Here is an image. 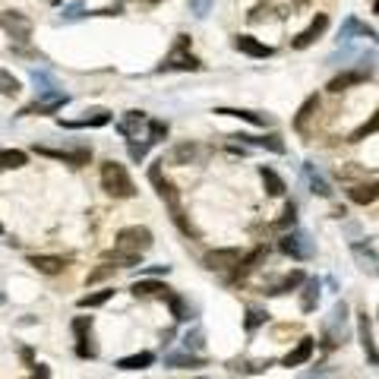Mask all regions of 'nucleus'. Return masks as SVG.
Segmentation results:
<instances>
[{
    "mask_svg": "<svg viewBox=\"0 0 379 379\" xmlns=\"http://www.w3.org/2000/svg\"><path fill=\"white\" fill-rule=\"evenodd\" d=\"M162 164H164V162H155V164L149 168V180H152V186H155V193L162 196V202L168 206V212H171V222L177 224L180 231H184L186 237H200V231H196L193 224H190V218H186V212H184V202H180L177 186H174L171 180L164 177Z\"/></svg>",
    "mask_w": 379,
    "mask_h": 379,
    "instance_id": "1",
    "label": "nucleus"
},
{
    "mask_svg": "<svg viewBox=\"0 0 379 379\" xmlns=\"http://www.w3.org/2000/svg\"><path fill=\"white\" fill-rule=\"evenodd\" d=\"M101 190L108 196H114V200H130V196L136 193V186H133V180H130V174H126V168L117 162L101 164Z\"/></svg>",
    "mask_w": 379,
    "mask_h": 379,
    "instance_id": "2",
    "label": "nucleus"
},
{
    "mask_svg": "<svg viewBox=\"0 0 379 379\" xmlns=\"http://www.w3.org/2000/svg\"><path fill=\"white\" fill-rule=\"evenodd\" d=\"M186 45H190V38L180 35L177 45H174V51L158 64V73H174V70H177V73H200L202 60L193 57V54H186Z\"/></svg>",
    "mask_w": 379,
    "mask_h": 379,
    "instance_id": "3",
    "label": "nucleus"
},
{
    "mask_svg": "<svg viewBox=\"0 0 379 379\" xmlns=\"http://www.w3.org/2000/svg\"><path fill=\"white\" fill-rule=\"evenodd\" d=\"M155 237H152L149 228H142V224H130V228H120L117 237H114V246L124 253H133V256H142V253H149Z\"/></svg>",
    "mask_w": 379,
    "mask_h": 379,
    "instance_id": "4",
    "label": "nucleus"
},
{
    "mask_svg": "<svg viewBox=\"0 0 379 379\" xmlns=\"http://www.w3.org/2000/svg\"><path fill=\"white\" fill-rule=\"evenodd\" d=\"M310 0H262L260 7H253L250 23H262V19H288L298 10H307Z\"/></svg>",
    "mask_w": 379,
    "mask_h": 379,
    "instance_id": "5",
    "label": "nucleus"
},
{
    "mask_svg": "<svg viewBox=\"0 0 379 379\" xmlns=\"http://www.w3.org/2000/svg\"><path fill=\"white\" fill-rule=\"evenodd\" d=\"M67 101H70L67 92H60V89H38V98L32 104H26L23 111H19V117H32V114H54V111H60Z\"/></svg>",
    "mask_w": 379,
    "mask_h": 379,
    "instance_id": "6",
    "label": "nucleus"
},
{
    "mask_svg": "<svg viewBox=\"0 0 379 379\" xmlns=\"http://www.w3.org/2000/svg\"><path fill=\"white\" fill-rule=\"evenodd\" d=\"M0 29L7 32L16 45H26L32 38V19L23 10H3V13H0Z\"/></svg>",
    "mask_w": 379,
    "mask_h": 379,
    "instance_id": "7",
    "label": "nucleus"
},
{
    "mask_svg": "<svg viewBox=\"0 0 379 379\" xmlns=\"http://www.w3.org/2000/svg\"><path fill=\"white\" fill-rule=\"evenodd\" d=\"M73 335H76V357L82 360H95L98 348L92 342V316H76L73 320Z\"/></svg>",
    "mask_w": 379,
    "mask_h": 379,
    "instance_id": "8",
    "label": "nucleus"
},
{
    "mask_svg": "<svg viewBox=\"0 0 379 379\" xmlns=\"http://www.w3.org/2000/svg\"><path fill=\"white\" fill-rule=\"evenodd\" d=\"M278 250L284 253V256H291V260H310L313 256V240L307 237L304 231H291V234H282V240H278Z\"/></svg>",
    "mask_w": 379,
    "mask_h": 379,
    "instance_id": "9",
    "label": "nucleus"
},
{
    "mask_svg": "<svg viewBox=\"0 0 379 379\" xmlns=\"http://www.w3.org/2000/svg\"><path fill=\"white\" fill-rule=\"evenodd\" d=\"M240 260H244V253L237 246H224V250H208L202 256V266L212 269V272H231V269H237Z\"/></svg>",
    "mask_w": 379,
    "mask_h": 379,
    "instance_id": "10",
    "label": "nucleus"
},
{
    "mask_svg": "<svg viewBox=\"0 0 379 379\" xmlns=\"http://www.w3.org/2000/svg\"><path fill=\"white\" fill-rule=\"evenodd\" d=\"M35 155H45V158H54V162H64V164H73V168H82L89 164L92 158V149H48V146H35Z\"/></svg>",
    "mask_w": 379,
    "mask_h": 379,
    "instance_id": "11",
    "label": "nucleus"
},
{
    "mask_svg": "<svg viewBox=\"0 0 379 379\" xmlns=\"http://www.w3.org/2000/svg\"><path fill=\"white\" fill-rule=\"evenodd\" d=\"M326 29H329V16L326 13H316V16H313V23L307 26V29L300 32V35L294 38L291 45L298 48V51H304V48H310L316 38H322V32H326Z\"/></svg>",
    "mask_w": 379,
    "mask_h": 379,
    "instance_id": "12",
    "label": "nucleus"
},
{
    "mask_svg": "<svg viewBox=\"0 0 379 379\" xmlns=\"http://www.w3.org/2000/svg\"><path fill=\"white\" fill-rule=\"evenodd\" d=\"M111 120H114L111 111L95 108V111H86V117H79V120H64L60 117V126H67V130H86V126H108Z\"/></svg>",
    "mask_w": 379,
    "mask_h": 379,
    "instance_id": "13",
    "label": "nucleus"
},
{
    "mask_svg": "<svg viewBox=\"0 0 379 379\" xmlns=\"http://www.w3.org/2000/svg\"><path fill=\"white\" fill-rule=\"evenodd\" d=\"M142 126H149V117H146V111H126L124 117L117 120V133L126 136V139H136Z\"/></svg>",
    "mask_w": 379,
    "mask_h": 379,
    "instance_id": "14",
    "label": "nucleus"
},
{
    "mask_svg": "<svg viewBox=\"0 0 379 379\" xmlns=\"http://www.w3.org/2000/svg\"><path fill=\"white\" fill-rule=\"evenodd\" d=\"M313 351H316V342H313V338H300V342L294 344L288 354H284L282 364H284V367H304L307 360L313 357Z\"/></svg>",
    "mask_w": 379,
    "mask_h": 379,
    "instance_id": "15",
    "label": "nucleus"
},
{
    "mask_svg": "<svg viewBox=\"0 0 379 379\" xmlns=\"http://www.w3.org/2000/svg\"><path fill=\"white\" fill-rule=\"evenodd\" d=\"M234 48L240 54H246V57H272V48L262 45L260 38H253V35H237L234 38Z\"/></svg>",
    "mask_w": 379,
    "mask_h": 379,
    "instance_id": "16",
    "label": "nucleus"
},
{
    "mask_svg": "<svg viewBox=\"0 0 379 379\" xmlns=\"http://www.w3.org/2000/svg\"><path fill=\"white\" fill-rule=\"evenodd\" d=\"M348 200L357 202V206H370V202L379 200V180H370V184H354L348 190Z\"/></svg>",
    "mask_w": 379,
    "mask_h": 379,
    "instance_id": "17",
    "label": "nucleus"
},
{
    "mask_svg": "<svg viewBox=\"0 0 379 379\" xmlns=\"http://www.w3.org/2000/svg\"><path fill=\"white\" fill-rule=\"evenodd\" d=\"M133 298H168L171 294V288L168 284H162V282H155V278H146V282H133Z\"/></svg>",
    "mask_w": 379,
    "mask_h": 379,
    "instance_id": "18",
    "label": "nucleus"
},
{
    "mask_svg": "<svg viewBox=\"0 0 379 379\" xmlns=\"http://www.w3.org/2000/svg\"><path fill=\"white\" fill-rule=\"evenodd\" d=\"M357 332H360V344H364V354L373 367H379V351H376V342L370 335V322H367V313H360V322H357Z\"/></svg>",
    "mask_w": 379,
    "mask_h": 379,
    "instance_id": "19",
    "label": "nucleus"
},
{
    "mask_svg": "<svg viewBox=\"0 0 379 379\" xmlns=\"http://www.w3.org/2000/svg\"><path fill=\"white\" fill-rule=\"evenodd\" d=\"M231 139H244L246 146H262V149H269V152H275V155H282L284 152V142H282V136L278 133H269V136H231Z\"/></svg>",
    "mask_w": 379,
    "mask_h": 379,
    "instance_id": "20",
    "label": "nucleus"
},
{
    "mask_svg": "<svg viewBox=\"0 0 379 379\" xmlns=\"http://www.w3.org/2000/svg\"><path fill=\"white\" fill-rule=\"evenodd\" d=\"M29 262L38 269V272H45V275H57L67 269V260L64 256H29Z\"/></svg>",
    "mask_w": 379,
    "mask_h": 379,
    "instance_id": "21",
    "label": "nucleus"
},
{
    "mask_svg": "<svg viewBox=\"0 0 379 379\" xmlns=\"http://www.w3.org/2000/svg\"><path fill=\"white\" fill-rule=\"evenodd\" d=\"M152 364H155V354H152V351H139V354L120 357L117 370H146V367H152Z\"/></svg>",
    "mask_w": 379,
    "mask_h": 379,
    "instance_id": "22",
    "label": "nucleus"
},
{
    "mask_svg": "<svg viewBox=\"0 0 379 379\" xmlns=\"http://www.w3.org/2000/svg\"><path fill=\"white\" fill-rule=\"evenodd\" d=\"M164 367H177V370H193V367H206V360L190 351H180V354H168L164 357Z\"/></svg>",
    "mask_w": 379,
    "mask_h": 379,
    "instance_id": "23",
    "label": "nucleus"
},
{
    "mask_svg": "<svg viewBox=\"0 0 379 379\" xmlns=\"http://www.w3.org/2000/svg\"><path fill=\"white\" fill-rule=\"evenodd\" d=\"M304 284V272L300 269H294V272H288V275L282 278V282H275L272 288L266 291V294H272V298H278V294H288V291H294V288H300Z\"/></svg>",
    "mask_w": 379,
    "mask_h": 379,
    "instance_id": "24",
    "label": "nucleus"
},
{
    "mask_svg": "<svg viewBox=\"0 0 379 379\" xmlns=\"http://www.w3.org/2000/svg\"><path fill=\"white\" fill-rule=\"evenodd\" d=\"M262 260H266V250H262V246H256V250H253L250 256H244V260H240V266L234 269V278H246L250 272H256Z\"/></svg>",
    "mask_w": 379,
    "mask_h": 379,
    "instance_id": "25",
    "label": "nucleus"
},
{
    "mask_svg": "<svg viewBox=\"0 0 379 379\" xmlns=\"http://www.w3.org/2000/svg\"><path fill=\"white\" fill-rule=\"evenodd\" d=\"M29 162V155L19 149H0V174L3 171H16V168H23Z\"/></svg>",
    "mask_w": 379,
    "mask_h": 379,
    "instance_id": "26",
    "label": "nucleus"
},
{
    "mask_svg": "<svg viewBox=\"0 0 379 379\" xmlns=\"http://www.w3.org/2000/svg\"><path fill=\"white\" fill-rule=\"evenodd\" d=\"M215 114H222V117H237V120H246V124L253 126H266V117L256 111H244V108H215Z\"/></svg>",
    "mask_w": 379,
    "mask_h": 379,
    "instance_id": "27",
    "label": "nucleus"
},
{
    "mask_svg": "<svg viewBox=\"0 0 379 379\" xmlns=\"http://www.w3.org/2000/svg\"><path fill=\"white\" fill-rule=\"evenodd\" d=\"M316 111H320V98H316V95H310L304 104H300L298 117H294V130H300V133H304V130H307V120H310Z\"/></svg>",
    "mask_w": 379,
    "mask_h": 379,
    "instance_id": "28",
    "label": "nucleus"
},
{
    "mask_svg": "<svg viewBox=\"0 0 379 379\" xmlns=\"http://www.w3.org/2000/svg\"><path fill=\"white\" fill-rule=\"evenodd\" d=\"M320 304V282L313 278V282H304V294H300V310L304 313H313Z\"/></svg>",
    "mask_w": 379,
    "mask_h": 379,
    "instance_id": "29",
    "label": "nucleus"
},
{
    "mask_svg": "<svg viewBox=\"0 0 379 379\" xmlns=\"http://www.w3.org/2000/svg\"><path fill=\"white\" fill-rule=\"evenodd\" d=\"M114 298V288H101V291H92L86 298H79V310H95V307H104L108 300Z\"/></svg>",
    "mask_w": 379,
    "mask_h": 379,
    "instance_id": "30",
    "label": "nucleus"
},
{
    "mask_svg": "<svg viewBox=\"0 0 379 379\" xmlns=\"http://www.w3.org/2000/svg\"><path fill=\"white\" fill-rule=\"evenodd\" d=\"M260 177H262V184H266V193H269V196H284V180L278 177L272 168H266V164H262V168H260Z\"/></svg>",
    "mask_w": 379,
    "mask_h": 379,
    "instance_id": "31",
    "label": "nucleus"
},
{
    "mask_svg": "<svg viewBox=\"0 0 379 379\" xmlns=\"http://www.w3.org/2000/svg\"><path fill=\"white\" fill-rule=\"evenodd\" d=\"M139 260H142V256L124 253V250H117V246L104 253V262H114V266H120V269H136V266H139Z\"/></svg>",
    "mask_w": 379,
    "mask_h": 379,
    "instance_id": "32",
    "label": "nucleus"
},
{
    "mask_svg": "<svg viewBox=\"0 0 379 379\" xmlns=\"http://www.w3.org/2000/svg\"><path fill=\"white\" fill-rule=\"evenodd\" d=\"M164 304L171 307V316H174L177 322H186V320H190V307H186V300L180 298V294H177L174 288H171V294L164 298Z\"/></svg>",
    "mask_w": 379,
    "mask_h": 379,
    "instance_id": "33",
    "label": "nucleus"
},
{
    "mask_svg": "<svg viewBox=\"0 0 379 379\" xmlns=\"http://www.w3.org/2000/svg\"><path fill=\"white\" fill-rule=\"evenodd\" d=\"M364 79H367V73H342L329 82V92H344V89H351V86H360Z\"/></svg>",
    "mask_w": 379,
    "mask_h": 379,
    "instance_id": "34",
    "label": "nucleus"
},
{
    "mask_svg": "<svg viewBox=\"0 0 379 379\" xmlns=\"http://www.w3.org/2000/svg\"><path fill=\"white\" fill-rule=\"evenodd\" d=\"M19 79H16L13 73H7V70H0V95H7V98H16L19 95Z\"/></svg>",
    "mask_w": 379,
    "mask_h": 379,
    "instance_id": "35",
    "label": "nucleus"
},
{
    "mask_svg": "<svg viewBox=\"0 0 379 379\" xmlns=\"http://www.w3.org/2000/svg\"><path fill=\"white\" fill-rule=\"evenodd\" d=\"M373 133H379V108H376V114H373V117L360 126V130H354L351 142H360V139H367V136H373Z\"/></svg>",
    "mask_w": 379,
    "mask_h": 379,
    "instance_id": "36",
    "label": "nucleus"
},
{
    "mask_svg": "<svg viewBox=\"0 0 379 379\" xmlns=\"http://www.w3.org/2000/svg\"><path fill=\"white\" fill-rule=\"evenodd\" d=\"M266 320H269L266 310H260V307H250V310H246V332H256V329H260Z\"/></svg>",
    "mask_w": 379,
    "mask_h": 379,
    "instance_id": "37",
    "label": "nucleus"
},
{
    "mask_svg": "<svg viewBox=\"0 0 379 379\" xmlns=\"http://www.w3.org/2000/svg\"><path fill=\"white\" fill-rule=\"evenodd\" d=\"M196 155V146L193 142H180L177 149H174V164H190Z\"/></svg>",
    "mask_w": 379,
    "mask_h": 379,
    "instance_id": "38",
    "label": "nucleus"
},
{
    "mask_svg": "<svg viewBox=\"0 0 379 379\" xmlns=\"http://www.w3.org/2000/svg\"><path fill=\"white\" fill-rule=\"evenodd\" d=\"M200 348H202V329L193 326L190 332L184 335V351H190V354H193V351H200Z\"/></svg>",
    "mask_w": 379,
    "mask_h": 379,
    "instance_id": "39",
    "label": "nucleus"
},
{
    "mask_svg": "<svg viewBox=\"0 0 379 379\" xmlns=\"http://www.w3.org/2000/svg\"><path fill=\"white\" fill-rule=\"evenodd\" d=\"M86 16H89V10L82 7V3H70V7H64L60 19H64V23H76V19H86Z\"/></svg>",
    "mask_w": 379,
    "mask_h": 379,
    "instance_id": "40",
    "label": "nucleus"
},
{
    "mask_svg": "<svg viewBox=\"0 0 379 379\" xmlns=\"http://www.w3.org/2000/svg\"><path fill=\"white\" fill-rule=\"evenodd\" d=\"M294 222H298V206H294V202H288V206H284V212H282V218L275 222V228H278V231H284L288 224L294 228Z\"/></svg>",
    "mask_w": 379,
    "mask_h": 379,
    "instance_id": "41",
    "label": "nucleus"
},
{
    "mask_svg": "<svg viewBox=\"0 0 379 379\" xmlns=\"http://www.w3.org/2000/svg\"><path fill=\"white\" fill-rule=\"evenodd\" d=\"M152 146H155L152 139H146V142H130V158H133V162H142V158L149 155Z\"/></svg>",
    "mask_w": 379,
    "mask_h": 379,
    "instance_id": "42",
    "label": "nucleus"
},
{
    "mask_svg": "<svg viewBox=\"0 0 379 379\" xmlns=\"http://www.w3.org/2000/svg\"><path fill=\"white\" fill-rule=\"evenodd\" d=\"M164 136H168V124H164V120H149V139L162 142Z\"/></svg>",
    "mask_w": 379,
    "mask_h": 379,
    "instance_id": "43",
    "label": "nucleus"
},
{
    "mask_svg": "<svg viewBox=\"0 0 379 379\" xmlns=\"http://www.w3.org/2000/svg\"><path fill=\"white\" fill-rule=\"evenodd\" d=\"M108 275H114V266H98L95 272H89V278H86V282L95 284V282H101V278H108Z\"/></svg>",
    "mask_w": 379,
    "mask_h": 379,
    "instance_id": "44",
    "label": "nucleus"
},
{
    "mask_svg": "<svg viewBox=\"0 0 379 379\" xmlns=\"http://www.w3.org/2000/svg\"><path fill=\"white\" fill-rule=\"evenodd\" d=\"M310 186H313V193H320V196H329V193H332V190L326 186V180L316 177V174H310Z\"/></svg>",
    "mask_w": 379,
    "mask_h": 379,
    "instance_id": "45",
    "label": "nucleus"
},
{
    "mask_svg": "<svg viewBox=\"0 0 379 379\" xmlns=\"http://www.w3.org/2000/svg\"><path fill=\"white\" fill-rule=\"evenodd\" d=\"M32 82H35V86H45V89H57L51 76H48V73H38V70L32 73Z\"/></svg>",
    "mask_w": 379,
    "mask_h": 379,
    "instance_id": "46",
    "label": "nucleus"
},
{
    "mask_svg": "<svg viewBox=\"0 0 379 379\" xmlns=\"http://www.w3.org/2000/svg\"><path fill=\"white\" fill-rule=\"evenodd\" d=\"M208 7H212V0H190V10H193L196 16H206Z\"/></svg>",
    "mask_w": 379,
    "mask_h": 379,
    "instance_id": "47",
    "label": "nucleus"
},
{
    "mask_svg": "<svg viewBox=\"0 0 379 379\" xmlns=\"http://www.w3.org/2000/svg\"><path fill=\"white\" fill-rule=\"evenodd\" d=\"M29 379H51V370H48L45 364H38L35 370H32V376H29Z\"/></svg>",
    "mask_w": 379,
    "mask_h": 379,
    "instance_id": "48",
    "label": "nucleus"
},
{
    "mask_svg": "<svg viewBox=\"0 0 379 379\" xmlns=\"http://www.w3.org/2000/svg\"><path fill=\"white\" fill-rule=\"evenodd\" d=\"M373 10H376V13H379V0H376V3H373Z\"/></svg>",
    "mask_w": 379,
    "mask_h": 379,
    "instance_id": "49",
    "label": "nucleus"
},
{
    "mask_svg": "<svg viewBox=\"0 0 379 379\" xmlns=\"http://www.w3.org/2000/svg\"><path fill=\"white\" fill-rule=\"evenodd\" d=\"M48 3H60V0H48Z\"/></svg>",
    "mask_w": 379,
    "mask_h": 379,
    "instance_id": "50",
    "label": "nucleus"
},
{
    "mask_svg": "<svg viewBox=\"0 0 379 379\" xmlns=\"http://www.w3.org/2000/svg\"><path fill=\"white\" fill-rule=\"evenodd\" d=\"M0 234H3V224H0Z\"/></svg>",
    "mask_w": 379,
    "mask_h": 379,
    "instance_id": "51",
    "label": "nucleus"
}]
</instances>
